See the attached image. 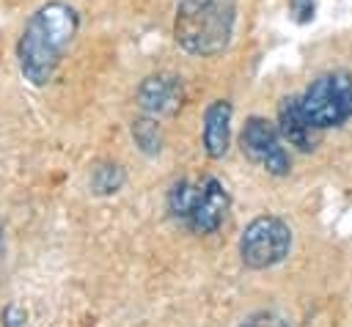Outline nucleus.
<instances>
[{"label": "nucleus", "instance_id": "1a4fd4ad", "mask_svg": "<svg viewBox=\"0 0 352 327\" xmlns=\"http://www.w3.org/2000/svg\"><path fill=\"white\" fill-rule=\"evenodd\" d=\"M231 102L226 99H214L206 110H204V151L212 159H220L228 154L231 146Z\"/></svg>", "mask_w": 352, "mask_h": 327}, {"label": "nucleus", "instance_id": "ddd939ff", "mask_svg": "<svg viewBox=\"0 0 352 327\" xmlns=\"http://www.w3.org/2000/svg\"><path fill=\"white\" fill-rule=\"evenodd\" d=\"M239 327H289V324L283 322V316H278V313H272V311H256V313H250Z\"/></svg>", "mask_w": 352, "mask_h": 327}, {"label": "nucleus", "instance_id": "39448f33", "mask_svg": "<svg viewBox=\"0 0 352 327\" xmlns=\"http://www.w3.org/2000/svg\"><path fill=\"white\" fill-rule=\"evenodd\" d=\"M239 148L250 162L261 165L272 176H289V170H292V159L283 148V137H280L278 126L261 115H250L245 121V126L239 132Z\"/></svg>", "mask_w": 352, "mask_h": 327}, {"label": "nucleus", "instance_id": "f8f14e48", "mask_svg": "<svg viewBox=\"0 0 352 327\" xmlns=\"http://www.w3.org/2000/svg\"><path fill=\"white\" fill-rule=\"evenodd\" d=\"M124 181H126V173L116 162H99L91 170V187L96 195H113L124 187Z\"/></svg>", "mask_w": 352, "mask_h": 327}, {"label": "nucleus", "instance_id": "423d86ee", "mask_svg": "<svg viewBox=\"0 0 352 327\" xmlns=\"http://www.w3.org/2000/svg\"><path fill=\"white\" fill-rule=\"evenodd\" d=\"M278 132L283 137V143L294 146L297 151H316L322 143V129L314 126L308 121V115L302 113L300 96H283L278 104Z\"/></svg>", "mask_w": 352, "mask_h": 327}, {"label": "nucleus", "instance_id": "7ed1b4c3", "mask_svg": "<svg viewBox=\"0 0 352 327\" xmlns=\"http://www.w3.org/2000/svg\"><path fill=\"white\" fill-rule=\"evenodd\" d=\"M300 104L308 121L322 132L346 124L352 118V74L349 71L319 74L300 96Z\"/></svg>", "mask_w": 352, "mask_h": 327}, {"label": "nucleus", "instance_id": "dca6fc26", "mask_svg": "<svg viewBox=\"0 0 352 327\" xmlns=\"http://www.w3.org/2000/svg\"><path fill=\"white\" fill-rule=\"evenodd\" d=\"M0 247H3V231H0Z\"/></svg>", "mask_w": 352, "mask_h": 327}, {"label": "nucleus", "instance_id": "9d476101", "mask_svg": "<svg viewBox=\"0 0 352 327\" xmlns=\"http://www.w3.org/2000/svg\"><path fill=\"white\" fill-rule=\"evenodd\" d=\"M198 195H201V184L187 181V179L176 181V184L168 190V214H170L179 225L187 228V223H190V217H192V209H195V203H198Z\"/></svg>", "mask_w": 352, "mask_h": 327}, {"label": "nucleus", "instance_id": "6e6552de", "mask_svg": "<svg viewBox=\"0 0 352 327\" xmlns=\"http://www.w3.org/2000/svg\"><path fill=\"white\" fill-rule=\"evenodd\" d=\"M184 102V91H182V80L173 74H151L140 82L138 88V104L146 115L162 118V115H173Z\"/></svg>", "mask_w": 352, "mask_h": 327}, {"label": "nucleus", "instance_id": "f03ea898", "mask_svg": "<svg viewBox=\"0 0 352 327\" xmlns=\"http://www.w3.org/2000/svg\"><path fill=\"white\" fill-rule=\"evenodd\" d=\"M236 25V0H182L173 19L176 44L198 58L223 52Z\"/></svg>", "mask_w": 352, "mask_h": 327}, {"label": "nucleus", "instance_id": "20e7f679", "mask_svg": "<svg viewBox=\"0 0 352 327\" xmlns=\"http://www.w3.org/2000/svg\"><path fill=\"white\" fill-rule=\"evenodd\" d=\"M292 250V228L275 214L253 217L239 236V258L248 269H270Z\"/></svg>", "mask_w": 352, "mask_h": 327}, {"label": "nucleus", "instance_id": "9b49d317", "mask_svg": "<svg viewBox=\"0 0 352 327\" xmlns=\"http://www.w3.org/2000/svg\"><path fill=\"white\" fill-rule=\"evenodd\" d=\"M132 140L146 157H157L162 151V129L154 115H140L132 121Z\"/></svg>", "mask_w": 352, "mask_h": 327}, {"label": "nucleus", "instance_id": "0eeeda50", "mask_svg": "<svg viewBox=\"0 0 352 327\" xmlns=\"http://www.w3.org/2000/svg\"><path fill=\"white\" fill-rule=\"evenodd\" d=\"M228 206H231V198H228V190L223 187L220 179L209 176L201 181V195H198V203L192 209V217L187 223V228L192 234H214L226 214H228Z\"/></svg>", "mask_w": 352, "mask_h": 327}, {"label": "nucleus", "instance_id": "2eb2a0df", "mask_svg": "<svg viewBox=\"0 0 352 327\" xmlns=\"http://www.w3.org/2000/svg\"><path fill=\"white\" fill-rule=\"evenodd\" d=\"M25 319H28V313H25L19 305L6 308V313H3V324H6V327H25Z\"/></svg>", "mask_w": 352, "mask_h": 327}, {"label": "nucleus", "instance_id": "f257e3e1", "mask_svg": "<svg viewBox=\"0 0 352 327\" xmlns=\"http://www.w3.org/2000/svg\"><path fill=\"white\" fill-rule=\"evenodd\" d=\"M80 27V16L69 3L52 0L33 11L28 19L19 44H16V60L19 71L30 85H47L74 41Z\"/></svg>", "mask_w": 352, "mask_h": 327}, {"label": "nucleus", "instance_id": "4468645a", "mask_svg": "<svg viewBox=\"0 0 352 327\" xmlns=\"http://www.w3.org/2000/svg\"><path fill=\"white\" fill-rule=\"evenodd\" d=\"M289 8H292V16H294V22H300V25H305V22H311L314 19V0H289Z\"/></svg>", "mask_w": 352, "mask_h": 327}]
</instances>
